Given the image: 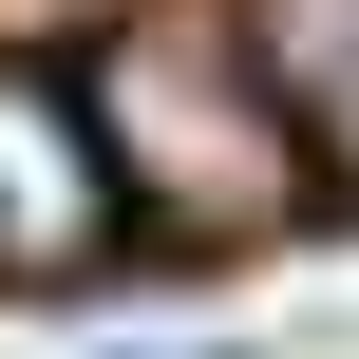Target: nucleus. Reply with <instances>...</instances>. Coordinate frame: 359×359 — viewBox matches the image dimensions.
Instances as JSON below:
<instances>
[{"label": "nucleus", "instance_id": "nucleus-4", "mask_svg": "<svg viewBox=\"0 0 359 359\" xmlns=\"http://www.w3.org/2000/svg\"><path fill=\"white\" fill-rule=\"evenodd\" d=\"M95 359H227V341H95Z\"/></svg>", "mask_w": 359, "mask_h": 359}, {"label": "nucleus", "instance_id": "nucleus-1", "mask_svg": "<svg viewBox=\"0 0 359 359\" xmlns=\"http://www.w3.org/2000/svg\"><path fill=\"white\" fill-rule=\"evenodd\" d=\"M95 133H114L133 227H189V246H246V227H284V208L322 189L265 38H208V19H133V38L95 57Z\"/></svg>", "mask_w": 359, "mask_h": 359}, {"label": "nucleus", "instance_id": "nucleus-3", "mask_svg": "<svg viewBox=\"0 0 359 359\" xmlns=\"http://www.w3.org/2000/svg\"><path fill=\"white\" fill-rule=\"evenodd\" d=\"M265 76H284V114H303V151L359 170V0H265Z\"/></svg>", "mask_w": 359, "mask_h": 359}, {"label": "nucleus", "instance_id": "nucleus-2", "mask_svg": "<svg viewBox=\"0 0 359 359\" xmlns=\"http://www.w3.org/2000/svg\"><path fill=\"white\" fill-rule=\"evenodd\" d=\"M133 227L114 189V133H95V76H38L0 57V284H95Z\"/></svg>", "mask_w": 359, "mask_h": 359}]
</instances>
